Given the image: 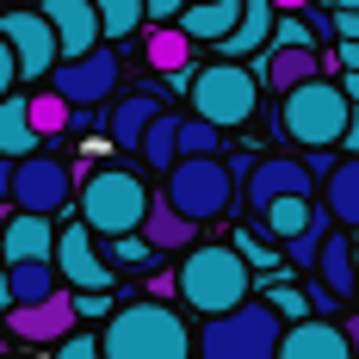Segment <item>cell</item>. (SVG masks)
Masks as SVG:
<instances>
[{
  "label": "cell",
  "mask_w": 359,
  "mask_h": 359,
  "mask_svg": "<svg viewBox=\"0 0 359 359\" xmlns=\"http://www.w3.org/2000/svg\"><path fill=\"white\" fill-rule=\"evenodd\" d=\"M100 347H106V359H192L198 353V334L180 323L174 304L137 297V304H124L100 328Z\"/></svg>",
  "instance_id": "obj_1"
},
{
  "label": "cell",
  "mask_w": 359,
  "mask_h": 359,
  "mask_svg": "<svg viewBox=\"0 0 359 359\" xmlns=\"http://www.w3.org/2000/svg\"><path fill=\"white\" fill-rule=\"evenodd\" d=\"M248 291H254V266L236 254V242H198V248L180 260V297H186L205 323L242 310Z\"/></svg>",
  "instance_id": "obj_2"
},
{
  "label": "cell",
  "mask_w": 359,
  "mask_h": 359,
  "mask_svg": "<svg viewBox=\"0 0 359 359\" xmlns=\"http://www.w3.org/2000/svg\"><path fill=\"white\" fill-rule=\"evenodd\" d=\"M273 130L291 137L297 149H310V155H323V149L347 143V130H353V100L341 93V81H310V87H297V93L279 100Z\"/></svg>",
  "instance_id": "obj_3"
},
{
  "label": "cell",
  "mask_w": 359,
  "mask_h": 359,
  "mask_svg": "<svg viewBox=\"0 0 359 359\" xmlns=\"http://www.w3.org/2000/svg\"><path fill=\"white\" fill-rule=\"evenodd\" d=\"M149 205H155V192H149L130 168H100V174H87V186H81V223H87L93 236H106V242L143 236Z\"/></svg>",
  "instance_id": "obj_4"
},
{
  "label": "cell",
  "mask_w": 359,
  "mask_h": 359,
  "mask_svg": "<svg viewBox=\"0 0 359 359\" xmlns=\"http://www.w3.org/2000/svg\"><path fill=\"white\" fill-rule=\"evenodd\" d=\"M279 341H285V316L266 297H248L242 310L211 316L198 328V359H279Z\"/></svg>",
  "instance_id": "obj_5"
},
{
  "label": "cell",
  "mask_w": 359,
  "mask_h": 359,
  "mask_svg": "<svg viewBox=\"0 0 359 359\" xmlns=\"http://www.w3.org/2000/svg\"><path fill=\"white\" fill-rule=\"evenodd\" d=\"M192 118H205L217 130H242L260 111V74H248L242 62H211L192 74Z\"/></svg>",
  "instance_id": "obj_6"
},
{
  "label": "cell",
  "mask_w": 359,
  "mask_h": 359,
  "mask_svg": "<svg viewBox=\"0 0 359 359\" xmlns=\"http://www.w3.org/2000/svg\"><path fill=\"white\" fill-rule=\"evenodd\" d=\"M161 198L186 223H217V217H229V205H236V174H229L223 155H192V161H180L174 174H168V192Z\"/></svg>",
  "instance_id": "obj_7"
},
{
  "label": "cell",
  "mask_w": 359,
  "mask_h": 359,
  "mask_svg": "<svg viewBox=\"0 0 359 359\" xmlns=\"http://www.w3.org/2000/svg\"><path fill=\"white\" fill-rule=\"evenodd\" d=\"M13 211L25 217H56L62 205L74 198V174L69 161H56V155H25V161H13Z\"/></svg>",
  "instance_id": "obj_8"
},
{
  "label": "cell",
  "mask_w": 359,
  "mask_h": 359,
  "mask_svg": "<svg viewBox=\"0 0 359 359\" xmlns=\"http://www.w3.org/2000/svg\"><path fill=\"white\" fill-rule=\"evenodd\" d=\"M0 37H6L13 56H19V81H50L56 62H62V43H56L50 19H43L37 6H13V13H0Z\"/></svg>",
  "instance_id": "obj_9"
},
{
  "label": "cell",
  "mask_w": 359,
  "mask_h": 359,
  "mask_svg": "<svg viewBox=\"0 0 359 359\" xmlns=\"http://www.w3.org/2000/svg\"><path fill=\"white\" fill-rule=\"evenodd\" d=\"M118 81H124V62H118V50L111 43H100L93 56H74V62H56V74H50V87L69 100L74 111L87 106H106L111 93H118Z\"/></svg>",
  "instance_id": "obj_10"
},
{
  "label": "cell",
  "mask_w": 359,
  "mask_h": 359,
  "mask_svg": "<svg viewBox=\"0 0 359 359\" xmlns=\"http://www.w3.org/2000/svg\"><path fill=\"white\" fill-rule=\"evenodd\" d=\"M242 198H248V211H273L279 198H316V174H310V161H291V155H260L254 161V174L242 180Z\"/></svg>",
  "instance_id": "obj_11"
},
{
  "label": "cell",
  "mask_w": 359,
  "mask_h": 359,
  "mask_svg": "<svg viewBox=\"0 0 359 359\" xmlns=\"http://www.w3.org/2000/svg\"><path fill=\"white\" fill-rule=\"evenodd\" d=\"M56 273L74 291H111V273L118 266L100 254V242H93L87 223H69V229H56Z\"/></svg>",
  "instance_id": "obj_12"
},
{
  "label": "cell",
  "mask_w": 359,
  "mask_h": 359,
  "mask_svg": "<svg viewBox=\"0 0 359 359\" xmlns=\"http://www.w3.org/2000/svg\"><path fill=\"white\" fill-rule=\"evenodd\" d=\"M37 13L50 19V32H56V43H62V62H74V56H93V50L106 43V25H100L93 0H43Z\"/></svg>",
  "instance_id": "obj_13"
},
{
  "label": "cell",
  "mask_w": 359,
  "mask_h": 359,
  "mask_svg": "<svg viewBox=\"0 0 359 359\" xmlns=\"http://www.w3.org/2000/svg\"><path fill=\"white\" fill-rule=\"evenodd\" d=\"M74 323H81V310H74V291H56V297H43V304H19V310H6V328H13V341H69Z\"/></svg>",
  "instance_id": "obj_14"
},
{
  "label": "cell",
  "mask_w": 359,
  "mask_h": 359,
  "mask_svg": "<svg viewBox=\"0 0 359 359\" xmlns=\"http://www.w3.org/2000/svg\"><path fill=\"white\" fill-rule=\"evenodd\" d=\"M279 359H353V334L341 323H328V316H310V323L285 328Z\"/></svg>",
  "instance_id": "obj_15"
},
{
  "label": "cell",
  "mask_w": 359,
  "mask_h": 359,
  "mask_svg": "<svg viewBox=\"0 0 359 359\" xmlns=\"http://www.w3.org/2000/svg\"><path fill=\"white\" fill-rule=\"evenodd\" d=\"M242 13H248V0H192L186 13H180V32L192 37V43H229L236 25H242Z\"/></svg>",
  "instance_id": "obj_16"
},
{
  "label": "cell",
  "mask_w": 359,
  "mask_h": 359,
  "mask_svg": "<svg viewBox=\"0 0 359 359\" xmlns=\"http://www.w3.org/2000/svg\"><path fill=\"white\" fill-rule=\"evenodd\" d=\"M0 254H6V266H19V260H56V229H50V217L13 211L6 229H0Z\"/></svg>",
  "instance_id": "obj_17"
},
{
  "label": "cell",
  "mask_w": 359,
  "mask_h": 359,
  "mask_svg": "<svg viewBox=\"0 0 359 359\" xmlns=\"http://www.w3.org/2000/svg\"><path fill=\"white\" fill-rule=\"evenodd\" d=\"M323 50H266V62H260V81L285 100L297 87H310V81H323Z\"/></svg>",
  "instance_id": "obj_18"
},
{
  "label": "cell",
  "mask_w": 359,
  "mask_h": 359,
  "mask_svg": "<svg viewBox=\"0 0 359 359\" xmlns=\"http://www.w3.org/2000/svg\"><path fill=\"white\" fill-rule=\"evenodd\" d=\"M143 242L155 254H192V248H198V223H186L168 198H155L149 217H143Z\"/></svg>",
  "instance_id": "obj_19"
},
{
  "label": "cell",
  "mask_w": 359,
  "mask_h": 359,
  "mask_svg": "<svg viewBox=\"0 0 359 359\" xmlns=\"http://www.w3.org/2000/svg\"><path fill=\"white\" fill-rule=\"evenodd\" d=\"M155 118H161V100L155 93H130V100H118L106 118V137L118 149H143V137L155 130Z\"/></svg>",
  "instance_id": "obj_20"
},
{
  "label": "cell",
  "mask_w": 359,
  "mask_h": 359,
  "mask_svg": "<svg viewBox=\"0 0 359 359\" xmlns=\"http://www.w3.org/2000/svg\"><path fill=\"white\" fill-rule=\"evenodd\" d=\"M316 285H323L334 304L359 291V254H353V242H347L341 229H334V236L323 242V260H316Z\"/></svg>",
  "instance_id": "obj_21"
},
{
  "label": "cell",
  "mask_w": 359,
  "mask_h": 359,
  "mask_svg": "<svg viewBox=\"0 0 359 359\" xmlns=\"http://www.w3.org/2000/svg\"><path fill=\"white\" fill-rule=\"evenodd\" d=\"M273 25H279L273 0H248V13H242L236 37L223 43V62H242V56H254V50H273Z\"/></svg>",
  "instance_id": "obj_22"
},
{
  "label": "cell",
  "mask_w": 359,
  "mask_h": 359,
  "mask_svg": "<svg viewBox=\"0 0 359 359\" xmlns=\"http://www.w3.org/2000/svg\"><path fill=\"white\" fill-rule=\"evenodd\" d=\"M37 137L32 130V106H25V93H13V100H0V161H25L37 155Z\"/></svg>",
  "instance_id": "obj_23"
},
{
  "label": "cell",
  "mask_w": 359,
  "mask_h": 359,
  "mask_svg": "<svg viewBox=\"0 0 359 359\" xmlns=\"http://www.w3.org/2000/svg\"><path fill=\"white\" fill-rule=\"evenodd\" d=\"M143 56L155 74H168V81H180L186 74V62H192V37L180 32V25H155V32L143 37Z\"/></svg>",
  "instance_id": "obj_24"
},
{
  "label": "cell",
  "mask_w": 359,
  "mask_h": 359,
  "mask_svg": "<svg viewBox=\"0 0 359 359\" xmlns=\"http://www.w3.org/2000/svg\"><path fill=\"white\" fill-rule=\"evenodd\" d=\"M6 285H13V310H19V304L56 297L62 291V273H56V260H19V266H6Z\"/></svg>",
  "instance_id": "obj_25"
},
{
  "label": "cell",
  "mask_w": 359,
  "mask_h": 359,
  "mask_svg": "<svg viewBox=\"0 0 359 359\" xmlns=\"http://www.w3.org/2000/svg\"><path fill=\"white\" fill-rule=\"evenodd\" d=\"M328 217L341 223V229H359V155H347L334 174H328Z\"/></svg>",
  "instance_id": "obj_26"
},
{
  "label": "cell",
  "mask_w": 359,
  "mask_h": 359,
  "mask_svg": "<svg viewBox=\"0 0 359 359\" xmlns=\"http://www.w3.org/2000/svg\"><path fill=\"white\" fill-rule=\"evenodd\" d=\"M316 211H323L316 198H279L273 211H260V223H266V236H273V242H297V236L316 223Z\"/></svg>",
  "instance_id": "obj_27"
},
{
  "label": "cell",
  "mask_w": 359,
  "mask_h": 359,
  "mask_svg": "<svg viewBox=\"0 0 359 359\" xmlns=\"http://www.w3.org/2000/svg\"><path fill=\"white\" fill-rule=\"evenodd\" d=\"M137 155H143L149 168L174 174V168H180V111H161V118H155V130L143 137V149H137Z\"/></svg>",
  "instance_id": "obj_28"
},
{
  "label": "cell",
  "mask_w": 359,
  "mask_h": 359,
  "mask_svg": "<svg viewBox=\"0 0 359 359\" xmlns=\"http://www.w3.org/2000/svg\"><path fill=\"white\" fill-rule=\"evenodd\" d=\"M25 106H32V130H37V137H62V130H69V118H74V106L56 93V87L25 93Z\"/></svg>",
  "instance_id": "obj_29"
},
{
  "label": "cell",
  "mask_w": 359,
  "mask_h": 359,
  "mask_svg": "<svg viewBox=\"0 0 359 359\" xmlns=\"http://www.w3.org/2000/svg\"><path fill=\"white\" fill-rule=\"evenodd\" d=\"M93 13H100L106 37H130V32H143V19H149L143 0H93Z\"/></svg>",
  "instance_id": "obj_30"
},
{
  "label": "cell",
  "mask_w": 359,
  "mask_h": 359,
  "mask_svg": "<svg viewBox=\"0 0 359 359\" xmlns=\"http://www.w3.org/2000/svg\"><path fill=\"white\" fill-rule=\"evenodd\" d=\"M223 149V130L205 124V118H180V161H192V155H217Z\"/></svg>",
  "instance_id": "obj_31"
},
{
  "label": "cell",
  "mask_w": 359,
  "mask_h": 359,
  "mask_svg": "<svg viewBox=\"0 0 359 359\" xmlns=\"http://www.w3.org/2000/svg\"><path fill=\"white\" fill-rule=\"evenodd\" d=\"M273 50H323V37L310 32L304 13H279V25H273Z\"/></svg>",
  "instance_id": "obj_32"
},
{
  "label": "cell",
  "mask_w": 359,
  "mask_h": 359,
  "mask_svg": "<svg viewBox=\"0 0 359 359\" xmlns=\"http://www.w3.org/2000/svg\"><path fill=\"white\" fill-rule=\"evenodd\" d=\"M266 304L291 323H310V291H297V285H266Z\"/></svg>",
  "instance_id": "obj_33"
},
{
  "label": "cell",
  "mask_w": 359,
  "mask_h": 359,
  "mask_svg": "<svg viewBox=\"0 0 359 359\" xmlns=\"http://www.w3.org/2000/svg\"><path fill=\"white\" fill-rule=\"evenodd\" d=\"M106 260H111V266H149L155 248H149L143 236H118V242H106Z\"/></svg>",
  "instance_id": "obj_34"
},
{
  "label": "cell",
  "mask_w": 359,
  "mask_h": 359,
  "mask_svg": "<svg viewBox=\"0 0 359 359\" xmlns=\"http://www.w3.org/2000/svg\"><path fill=\"white\" fill-rule=\"evenodd\" d=\"M56 359H106V347H100V334H69L56 347Z\"/></svg>",
  "instance_id": "obj_35"
},
{
  "label": "cell",
  "mask_w": 359,
  "mask_h": 359,
  "mask_svg": "<svg viewBox=\"0 0 359 359\" xmlns=\"http://www.w3.org/2000/svg\"><path fill=\"white\" fill-rule=\"evenodd\" d=\"M236 254H242V260H248V266H273V260H279V254L266 248V242H260V236H248V229H242V236H236Z\"/></svg>",
  "instance_id": "obj_36"
},
{
  "label": "cell",
  "mask_w": 359,
  "mask_h": 359,
  "mask_svg": "<svg viewBox=\"0 0 359 359\" xmlns=\"http://www.w3.org/2000/svg\"><path fill=\"white\" fill-rule=\"evenodd\" d=\"M19 93V56H13V43L0 37V100H13Z\"/></svg>",
  "instance_id": "obj_37"
},
{
  "label": "cell",
  "mask_w": 359,
  "mask_h": 359,
  "mask_svg": "<svg viewBox=\"0 0 359 359\" xmlns=\"http://www.w3.org/2000/svg\"><path fill=\"white\" fill-rule=\"evenodd\" d=\"M74 310H81V316H106V323L118 316V310H111V297H106V291H81V297H74Z\"/></svg>",
  "instance_id": "obj_38"
},
{
  "label": "cell",
  "mask_w": 359,
  "mask_h": 359,
  "mask_svg": "<svg viewBox=\"0 0 359 359\" xmlns=\"http://www.w3.org/2000/svg\"><path fill=\"white\" fill-rule=\"evenodd\" d=\"M143 6H149V19H155V25H180V13H186L192 0H143Z\"/></svg>",
  "instance_id": "obj_39"
},
{
  "label": "cell",
  "mask_w": 359,
  "mask_h": 359,
  "mask_svg": "<svg viewBox=\"0 0 359 359\" xmlns=\"http://www.w3.org/2000/svg\"><path fill=\"white\" fill-rule=\"evenodd\" d=\"M149 297H155V304H174L180 297V273H149Z\"/></svg>",
  "instance_id": "obj_40"
},
{
  "label": "cell",
  "mask_w": 359,
  "mask_h": 359,
  "mask_svg": "<svg viewBox=\"0 0 359 359\" xmlns=\"http://www.w3.org/2000/svg\"><path fill=\"white\" fill-rule=\"evenodd\" d=\"M13 310V285H6V254H0V316Z\"/></svg>",
  "instance_id": "obj_41"
},
{
  "label": "cell",
  "mask_w": 359,
  "mask_h": 359,
  "mask_svg": "<svg viewBox=\"0 0 359 359\" xmlns=\"http://www.w3.org/2000/svg\"><path fill=\"white\" fill-rule=\"evenodd\" d=\"M316 0H273V13H310Z\"/></svg>",
  "instance_id": "obj_42"
},
{
  "label": "cell",
  "mask_w": 359,
  "mask_h": 359,
  "mask_svg": "<svg viewBox=\"0 0 359 359\" xmlns=\"http://www.w3.org/2000/svg\"><path fill=\"white\" fill-rule=\"evenodd\" d=\"M341 149H347V155H359V106H353V130H347V143H341Z\"/></svg>",
  "instance_id": "obj_43"
},
{
  "label": "cell",
  "mask_w": 359,
  "mask_h": 359,
  "mask_svg": "<svg viewBox=\"0 0 359 359\" xmlns=\"http://www.w3.org/2000/svg\"><path fill=\"white\" fill-rule=\"evenodd\" d=\"M341 93H347V100L359 106V74H341Z\"/></svg>",
  "instance_id": "obj_44"
},
{
  "label": "cell",
  "mask_w": 359,
  "mask_h": 359,
  "mask_svg": "<svg viewBox=\"0 0 359 359\" xmlns=\"http://www.w3.org/2000/svg\"><path fill=\"white\" fill-rule=\"evenodd\" d=\"M19 6H43V0H19Z\"/></svg>",
  "instance_id": "obj_45"
},
{
  "label": "cell",
  "mask_w": 359,
  "mask_h": 359,
  "mask_svg": "<svg viewBox=\"0 0 359 359\" xmlns=\"http://www.w3.org/2000/svg\"><path fill=\"white\" fill-rule=\"evenodd\" d=\"M13 359H25V353H13Z\"/></svg>",
  "instance_id": "obj_46"
}]
</instances>
